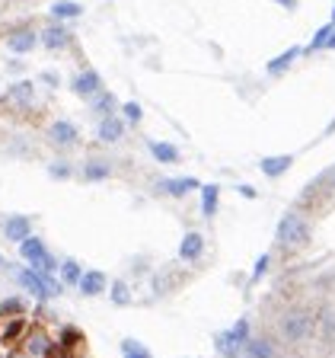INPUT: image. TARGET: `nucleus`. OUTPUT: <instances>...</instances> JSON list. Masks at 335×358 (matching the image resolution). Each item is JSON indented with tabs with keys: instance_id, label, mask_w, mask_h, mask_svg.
<instances>
[{
	"instance_id": "cd10ccee",
	"label": "nucleus",
	"mask_w": 335,
	"mask_h": 358,
	"mask_svg": "<svg viewBox=\"0 0 335 358\" xmlns=\"http://www.w3.org/2000/svg\"><path fill=\"white\" fill-rule=\"evenodd\" d=\"M227 336H230L233 343L246 345V339H249V336H253V327H249V320H246V317H243V320H237V323H233L230 329H227Z\"/></svg>"
},
{
	"instance_id": "423d86ee",
	"label": "nucleus",
	"mask_w": 335,
	"mask_h": 358,
	"mask_svg": "<svg viewBox=\"0 0 335 358\" xmlns=\"http://www.w3.org/2000/svg\"><path fill=\"white\" fill-rule=\"evenodd\" d=\"M29 234H32V221L26 215H10L7 221H3V237H7L10 243H22Z\"/></svg>"
},
{
	"instance_id": "39448f33",
	"label": "nucleus",
	"mask_w": 335,
	"mask_h": 358,
	"mask_svg": "<svg viewBox=\"0 0 335 358\" xmlns=\"http://www.w3.org/2000/svg\"><path fill=\"white\" fill-rule=\"evenodd\" d=\"M22 352H26L29 358H48V355L58 352V345L52 343V336L45 333L42 327H32L29 333L22 336Z\"/></svg>"
},
{
	"instance_id": "ddd939ff",
	"label": "nucleus",
	"mask_w": 335,
	"mask_h": 358,
	"mask_svg": "<svg viewBox=\"0 0 335 358\" xmlns=\"http://www.w3.org/2000/svg\"><path fill=\"white\" fill-rule=\"evenodd\" d=\"M259 166H262V173H265L268 179H278V176H284V173L294 166V157L290 154H278V157H262L259 160Z\"/></svg>"
},
{
	"instance_id": "f257e3e1",
	"label": "nucleus",
	"mask_w": 335,
	"mask_h": 358,
	"mask_svg": "<svg viewBox=\"0 0 335 358\" xmlns=\"http://www.w3.org/2000/svg\"><path fill=\"white\" fill-rule=\"evenodd\" d=\"M13 275H16V282H20L22 288L32 291V298L36 301H52V298H58L61 291H64V282L54 278V272H42V268L26 266V268H16Z\"/></svg>"
},
{
	"instance_id": "4be33fe9",
	"label": "nucleus",
	"mask_w": 335,
	"mask_h": 358,
	"mask_svg": "<svg viewBox=\"0 0 335 358\" xmlns=\"http://www.w3.org/2000/svg\"><path fill=\"white\" fill-rule=\"evenodd\" d=\"M214 349L221 352L223 358H243V345L233 343L227 333H217V336H214Z\"/></svg>"
},
{
	"instance_id": "2f4dec72",
	"label": "nucleus",
	"mask_w": 335,
	"mask_h": 358,
	"mask_svg": "<svg viewBox=\"0 0 335 358\" xmlns=\"http://www.w3.org/2000/svg\"><path fill=\"white\" fill-rule=\"evenodd\" d=\"M22 310H26V307H22L20 298H7L3 304H0V317H20Z\"/></svg>"
},
{
	"instance_id": "f3484780",
	"label": "nucleus",
	"mask_w": 335,
	"mask_h": 358,
	"mask_svg": "<svg viewBox=\"0 0 335 358\" xmlns=\"http://www.w3.org/2000/svg\"><path fill=\"white\" fill-rule=\"evenodd\" d=\"M38 42H42L48 52H61V48H67V42H70V32H67L64 26H48V29L38 36Z\"/></svg>"
},
{
	"instance_id": "20e7f679",
	"label": "nucleus",
	"mask_w": 335,
	"mask_h": 358,
	"mask_svg": "<svg viewBox=\"0 0 335 358\" xmlns=\"http://www.w3.org/2000/svg\"><path fill=\"white\" fill-rule=\"evenodd\" d=\"M20 256L26 262H29L32 268H42V272H58V259H54L52 253H48V250H45V243L38 237H26L20 243Z\"/></svg>"
},
{
	"instance_id": "c9c22d12",
	"label": "nucleus",
	"mask_w": 335,
	"mask_h": 358,
	"mask_svg": "<svg viewBox=\"0 0 335 358\" xmlns=\"http://www.w3.org/2000/svg\"><path fill=\"white\" fill-rule=\"evenodd\" d=\"M320 179H322V182H326V186H329V189H335V166H329V170H326V173H322V176H320Z\"/></svg>"
},
{
	"instance_id": "4468645a",
	"label": "nucleus",
	"mask_w": 335,
	"mask_h": 358,
	"mask_svg": "<svg viewBox=\"0 0 335 358\" xmlns=\"http://www.w3.org/2000/svg\"><path fill=\"white\" fill-rule=\"evenodd\" d=\"M243 358H275V343L265 336H249L243 345Z\"/></svg>"
},
{
	"instance_id": "ea45409f",
	"label": "nucleus",
	"mask_w": 335,
	"mask_h": 358,
	"mask_svg": "<svg viewBox=\"0 0 335 358\" xmlns=\"http://www.w3.org/2000/svg\"><path fill=\"white\" fill-rule=\"evenodd\" d=\"M332 22H335V10H332Z\"/></svg>"
},
{
	"instance_id": "a211bd4d",
	"label": "nucleus",
	"mask_w": 335,
	"mask_h": 358,
	"mask_svg": "<svg viewBox=\"0 0 335 358\" xmlns=\"http://www.w3.org/2000/svg\"><path fill=\"white\" fill-rule=\"evenodd\" d=\"M48 138H52V144H58V148H70V144H77V128L70 125V122H54V125L48 128Z\"/></svg>"
},
{
	"instance_id": "412c9836",
	"label": "nucleus",
	"mask_w": 335,
	"mask_h": 358,
	"mask_svg": "<svg viewBox=\"0 0 335 358\" xmlns=\"http://www.w3.org/2000/svg\"><path fill=\"white\" fill-rule=\"evenodd\" d=\"M58 278L64 285H80V278H83V268H80V262L77 259H64L58 266Z\"/></svg>"
},
{
	"instance_id": "c85d7f7f",
	"label": "nucleus",
	"mask_w": 335,
	"mask_h": 358,
	"mask_svg": "<svg viewBox=\"0 0 335 358\" xmlns=\"http://www.w3.org/2000/svg\"><path fill=\"white\" fill-rule=\"evenodd\" d=\"M121 355L125 358H154L137 339H121Z\"/></svg>"
},
{
	"instance_id": "5701e85b",
	"label": "nucleus",
	"mask_w": 335,
	"mask_h": 358,
	"mask_svg": "<svg viewBox=\"0 0 335 358\" xmlns=\"http://www.w3.org/2000/svg\"><path fill=\"white\" fill-rule=\"evenodd\" d=\"M112 176V166L103 164V160H89V164H83V179H89V182H99V179H109Z\"/></svg>"
},
{
	"instance_id": "7c9ffc66",
	"label": "nucleus",
	"mask_w": 335,
	"mask_h": 358,
	"mask_svg": "<svg viewBox=\"0 0 335 358\" xmlns=\"http://www.w3.org/2000/svg\"><path fill=\"white\" fill-rule=\"evenodd\" d=\"M268 266H271V256H268V253H262L259 256V259H255V266H253V275H249V282H262V275H265V272H268Z\"/></svg>"
},
{
	"instance_id": "4c0bfd02",
	"label": "nucleus",
	"mask_w": 335,
	"mask_h": 358,
	"mask_svg": "<svg viewBox=\"0 0 335 358\" xmlns=\"http://www.w3.org/2000/svg\"><path fill=\"white\" fill-rule=\"evenodd\" d=\"M278 3H281V7H288V10L297 7V0H278Z\"/></svg>"
},
{
	"instance_id": "9b49d317",
	"label": "nucleus",
	"mask_w": 335,
	"mask_h": 358,
	"mask_svg": "<svg viewBox=\"0 0 335 358\" xmlns=\"http://www.w3.org/2000/svg\"><path fill=\"white\" fill-rule=\"evenodd\" d=\"M29 333V327H26V317H7V320L0 323V343H22V336Z\"/></svg>"
},
{
	"instance_id": "6ab92c4d",
	"label": "nucleus",
	"mask_w": 335,
	"mask_h": 358,
	"mask_svg": "<svg viewBox=\"0 0 335 358\" xmlns=\"http://www.w3.org/2000/svg\"><path fill=\"white\" fill-rule=\"evenodd\" d=\"M217 201H221V186H201V215L214 217L217 215Z\"/></svg>"
},
{
	"instance_id": "f03ea898",
	"label": "nucleus",
	"mask_w": 335,
	"mask_h": 358,
	"mask_svg": "<svg viewBox=\"0 0 335 358\" xmlns=\"http://www.w3.org/2000/svg\"><path fill=\"white\" fill-rule=\"evenodd\" d=\"M313 333H316V317H313L310 310H288L278 320V336H281L288 345H300L306 343V339H313Z\"/></svg>"
},
{
	"instance_id": "aec40b11",
	"label": "nucleus",
	"mask_w": 335,
	"mask_h": 358,
	"mask_svg": "<svg viewBox=\"0 0 335 358\" xmlns=\"http://www.w3.org/2000/svg\"><path fill=\"white\" fill-rule=\"evenodd\" d=\"M147 148H150V154H154V160H160V164H176V160H179V148H176V144L150 141Z\"/></svg>"
},
{
	"instance_id": "1a4fd4ad",
	"label": "nucleus",
	"mask_w": 335,
	"mask_h": 358,
	"mask_svg": "<svg viewBox=\"0 0 335 358\" xmlns=\"http://www.w3.org/2000/svg\"><path fill=\"white\" fill-rule=\"evenodd\" d=\"M156 189H160V192H166V195H172V199H182V195L201 189V182L195 176H176V179H163Z\"/></svg>"
},
{
	"instance_id": "393cba45",
	"label": "nucleus",
	"mask_w": 335,
	"mask_h": 358,
	"mask_svg": "<svg viewBox=\"0 0 335 358\" xmlns=\"http://www.w3.org/2000/svg\"><path fill=\"white\" fill-rule=\"evenodd\" d=\"M297 55H300V48H288V52H284V55H278V58L275 61H268V74H284V71H288V67L290 64H294V58H297Z\"/></svg>"
},
{
	"instance_id": "2eb2a0df",
	"label": "nucleus",
	"mask_w": 335,
	"mask_h": 358,
	"mask_svg": "<svg viewBox=\"0 0 335 358\" xmlns=\"http://www.w3.org/2000/svg\"><path fill=\"white\" fill-rule=\"evenodd\" d=\"M99 90H103V77L96 71H83V74L74 77V93L77 96H96Z\"/></svg>"
},
{
	"instance_id": "0eeeda50",
	"label": "nucleus",
	"mask_w": 335,
	"mask_h": 358,
	"mask_svg": "<svg viewBox=\"0 0 335 358\" xmlns=\"http://www.w3.org/2000/svg\"><path fill=\"white\" fill-rule=\"evenodd\" d=\"M201 256H204V237H201L198 231H188L186 237H182V243H179V259L198 262Z\"/></svg>"
},
{
	"instance_id": "6e6552de",
	"label": "nucleus",
	"mask_w": 335,
	"mask_h": 358,
	"mask_svg": "<svg viewBox=\"0 0 335 358\" xmlns=\"http://www.w3.org/2000/svg\"><path fill=\"white\" fill-rule=\"evenodd\" d=\"M7 99L16 106V109H29L36 103V83L32 80H16L13 87L7 90Z\"/></svg>"
},
{
	"instance_id": "9d476101",
	"label": "nucleus",
	"mask_w": 335,
	"mask_h": 358,
	"mask_svg": "<svg viewBox=\"0 0 335 358\" xmlns=\"http://www.w3.org/2000/svg\"><path fill=\"white\" fill-rule=\"evenodd\" d=\"M80 294L83 298H96V294H103L105 288H109V278L99 272V268H89V272H83V278H80Z\"/></svg>"
},
{
	"instance_id": "58836bf2",
	"label": "nucleus",
	"mask_w": 335,
	"mask_h": 358,
	"mask_svg": "<svg viewBox=\"0 0 335 358\" xmlns=\"http://www.w3.org/2000/svg\"><path fill=\"white\" fill-rule=\"evenodd\" d=\"M10 358H29V355H26V352H16V355H10Z\"/></svg>"
},
{
	"instance_id": "7ed1b4c3",
	"label": "nucleus",
	"mask_w": 335,
	"mask_h": 358,
	"mask_svg": "<svg viewBox=\"0 0 335 358\" xmlns=\"http://www.w3.org/2000/svg\"><path fill=\"white\" fill-rule=\"evenodd\" d=\"M313 237V227L310 221H306L304 215H297V211H288V215L278 221V231H275V240L281 246H288V250H300V246H306Z\"/></svg>"
},
{
	"instance_id": "dca6fc26",
	"label": "nucleus",
	"mask_w": 335,
	"mask_h": 358,
	"mask_svg": "<svg viewBox=\"0 0 335 358\" xmlns=\"http://www.w3.org/2000/svg\"><path fill=\"white\" fill-rule=\"evenodd\" d=\"M121 134H125V122H121V119H115V115H105V119L99 122L96 138H99L103 144H115V141H121Z\"/></svg>"
},
{
	"instance_id": "a878e982",
	"label": "nucleus",
	"mask_w": 335,
	"mask_h": 358,
	"mask_svg": "<svg viewBox=\"0 0 335 358\" xmlns=\"http://www.w3.org/2000/svg\"><path fill=\"white\" fill-rule=\"evenodd\" d=\"M52 13L58 16V20H77V16H83V7L74 3V0H58L52 7Z\"/></svg>"
},
{
	"instance_id": "b1692460",
	"label": "nucleus",
	"mask_w": 335,
	"mask_h": 358,
	"mask_svg": "<svg viewBox=\"0 0 335 358\" xmlns=\"http://www.w3.org/2000/svg\"><path fill=\"white\" fill-rule=\"evenodd\" d=\"M109 301L115 307H128V304H131V288H128V282H112L109 285Z\"/></svg>"
},
{
	"instance_id": "f704fd0d",
	"label": "nucleus",
	"mask_w": 335,
	"mask_h": 358,
	"mask_svg": "<svg viewBox=\"0 0 335 358\" xmlns=\"http://www.w3.org/2000/svg\"><path fill=\"white\" fill-rule=\"evenodd\" d=\"M48 173H52L54 179H67V176H70V166H67V164H52V166H48Z\"/></svg>"
},
{
	"instance_id": "c756f323",
	"label": "nucleus",
	"mask_w": 335,
	"mask_h": 358,
	"mask_svg": "<svg viewBox=\"0 0 335 358\" xmlns=\"http://www.w3.org/2000/svg\"><path fill=\"white\" fill-rule=\"evenodd\" d=\"M93 112H99V115H112V112H115V96H112V93H96Z\"/></svg>"
},
{
	"instance_id": "e433bc0d",
	"label": "nucleus",
	"mask_w": 335,
	"mask_h": 358,
	"mask_svg": "<svg viewBox=\"0 0 335 358\" xmlns=\"http://www.w3.org/2000/svg\"><path fill=\"white\" fill-rule=\"evenodd\" d=\"M326 48H332V52H335V22H332V32H329V42H326Z\"/></svg>"
},
{
	"instance_id": "473e14b6",
	"label": "nucleus",
	"mask_w": 335,
	"mask_h": 358,
	"mask_svg": "<svg viewBox=\"0 0 335 358\" xmlns=\"http://www.w3.org/2000/svg\"><path fill=\"white\" fill-rule=\"evenodd\" d=\"M329 32H332V26H322L316 36H313V42H310V52H320V48H326V42H329Z\"/></svg>"
},
{
	"instance_id": "f8f14e48",
	"label": "nucleus",
	"mask_w": 335,
	"mask_h": 358,
	"mask_svg": "<svg viewBox=\"0 0 335 358\" xmlns=\"http://www.w3.org/2000/svg\"><path fill=\"white\" fill-rule=\"evenodd\" d=\"M36 45H38V36L32 29H16V32L7 36V48L13 55H29Z\"/></svg>"
},
{
	"instance_id": "72a5a7b5",
	"label": "nucleus",
	"mask_w": 335,
	"mask_h": 358,
	"mask_svg": "<svg viewBox=\"0 0 335 358\" xmlns=\"http://www.w3.org/2000/svg\"><path fill=\"white\" fill-rule=\"evenodd\" d=\"M121 109H125V119H128V122H134V125H137V122L144 119V109H141L137 103H125Z\"/></svg>"
},
{
	"instance_id": "bb28decb",
	"label": "nucleus",
	"mask_w": 335,
	"mask_h": 358,
	"mask_svg": "<svg viewBox=\"0 0 335 358\" xmlns=\"http://www.w3.org/2000/svg\"><path fill=\"white\" fill-rule=\"evenodd\" d=\"M83 343V333L77 327H64L58 336V352H67L70 345H80Z\"/></svg>"
}]
</instances>
